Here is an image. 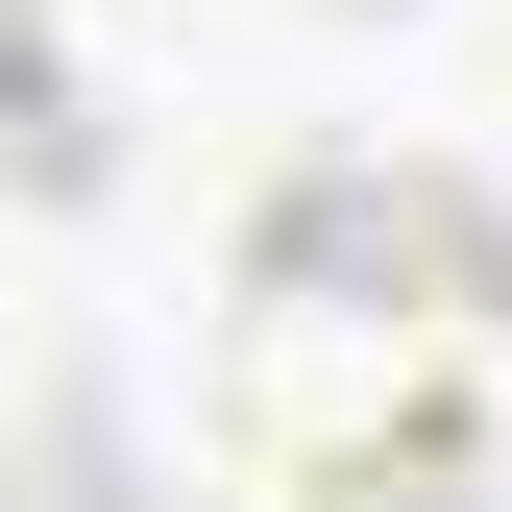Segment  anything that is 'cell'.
<instances>
[{"mask_svg": "<svg viewBox=\"0 0 512 512\" xmlns=\"http://www.w3.org/2000/svg\"><path fill=\"white\" fill-rule=\"evenodd\" d=\"M464 342H488V244L439 220L415 171H293L269 244H244V342H220V391H244V439H269L293 488H391Z\"/></svg>", "mask_w": 512, "mask_h": 512, "instance_id": "obj_1", "label": "cell"}, {"mask_svg": "<svg viewBox=\"0 0 512 512\" xmlns=\"http://www.w3.org/2000/svg\"><path fill=\"white\" fill-rule=\"evenodd\" d=\"M122 147V0H0V171Z\"/></svg>", "mask_w": 512, "mask_h": 512, "instance_id": "obj_2", "label": "cell"}, {"mask_svg": "<svg viewBox=\"0 0 512 512\" xmlns=\"http://www.w3.org/2000/svg\"><path fill=\"white\" fill-rule=\"evenodd\" d=\"M366 512H488V488H464V464H391V488H366Z\"/></svg>", "mask_w": 512, "mask_h": 512, "instance_id": "obj_3", "label": "cell"}]
</instances>
